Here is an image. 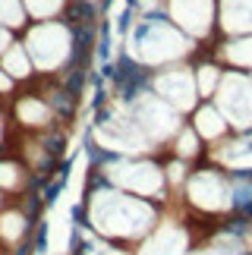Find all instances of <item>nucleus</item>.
Returning a JSON list of instances; mask_svg holds the SVG:
<instances>
[{
    "mask_svg": "<svg viewBox=\"0 0 252 255\" xmlns=\"http://www.w3.org/2000/svg\"><path fill=\"white\" fill-rule=\"evenodd\" d=\"M85 227L104 240L135 249L158 233L161 211H158V202L104 183V186H95L89 199H85Z\"/></svg>",
    "mask_w": 252,
    "mask_h": 255,
    "instance_id": "f257e3e1",
    "label": "nucleus"
},
{
    "mask_svg": "<svg viewBox=\"0 0 252 255\" xmlns=\"http://www.w3.org/2000/svg\"><path fill=\"white\" fill-rule=\"evenodd\" d=\"M104 180L117 189H126L151 202H164V195L170 192L164 164L145 158V154H111L104 161Z\"/></svg>",
    "mask_w": 252,
    "mask_h": 255,
    "instance_id": "f03ea898",
    "label": "nucleus"
},
{
    "mask_svg": "<svg viewBox=\"0 0 252 255\" xmlns=\"http://www.w3.org/2000/svg\"><path fill=\"white\" fill-rule=\"evenodd\" d=\"M189 35L173 28L167 22H151L148 28H142L135 35V41L129 51L139 57L142 63H151V66H161V63H177L180 57L189 54Z\"/></svg>",
    "mask_w": 252,
    "mask_h": 255,
    "instance_id": "7ed1b4c3",
    "label": "nucleus"
},
{
    "mask_svg": "<svg viewBox=\"0 0 252 255\" xmlns=\"http://www.w3.org/2000/svg\"><path fill=\"white\" fill-rule=\"evenodd\" d=\"M126 111H129V117L139 123V129L151 139V145L177 135V129L183 126L180 123L183 114L173 104H167L164 98H158L154 92H139L129 104H126Z\"/></svg>",
    "mask_w": 252,
    "mask_h": 255,
    "instance_id": "20e7f679",
    "label": "nucleus"
},
{
    "mask_svg": "<svg viewBox=\"0 0 252 255\" xmlns=\"http://www.w3.org/2000/svg\"><path fill=\"white\" fill-rule=\"evenodd\" d=\"M215 104L227 117L230 129L249 132L252 129V73H224V79L215 92Z\"/></svg>",
    "mask_w": 252,
    "mask_h": 255,
    "instance_id": "39448f33",
    "label": "nucleus"
},
{
    "mask_svg": "<svg viewBox=\"0 0 252 255\" xmlns=\"http://www.w3.org/2000/svg\"><path fill=\"white\" fill-rule=\"evenodd\" d=\"M70 32L57 22H44V25H35L25 38V51L32 57V63L38 70H57L66 57H70Z\"/></svg>",
    "mask_w": 252,
    "mask_h": 255,
    "instance_id": "423d86ee",
    "label": "nucleus"
},
{
    "mask_svg": "<svg viewBox=\"0 0 252 255\" xmlns=\"http://www.w3.org/2000/svg\"><path fill=\"white\" fill-rule=\"evenodd\" d=\"M151 92L164 98L167 104H173L180 114L186 111H196L199 104V88H196V76L173 66V70H161L158 76L151 79Z\"/></svg>",
    "mask_w": 252,
    "mask_h": 255,
    "instance_id": "0eeeda50",
    "label": "nucleus"
},
{
    "mask_svg": "<svg viewBox=\"0 0 252 255\" xmlns=\"http://www.w3.org/2000/svg\"><path fill=\"white\" fill-rule=\"evenodd\" d=\"M211 0H173L170 16L177 22L180 32H186L189 38H202L211 28Z\"/></svg>",
    "mask_w": 252,
    "mask_h": 255,
    "instance_id": "6e6552de",
    "label": "nucleus"
},
{
    "mask_svg": "<svg viewBox=\"0 0 252 255\" xmlns=\"http://www.w3.org/2000/svg\"><path fill=\"white\" fill-rule=\"evenodd\" d=\"M189 126L202 135V142H208V145H218L221 139H227V135H230V123H227V117L221 114V107L215 101L196 104Z\"/></svg>",
    "mask_w": 252,
    "mask_h": 255,
    "instance_id": "1a4fd4ad",
    "label": "nucleus"
},
{
    "mask_svg": "<svg viewBox=\"0 0 252 255\" xmlns=\"http://www.w3.org/2000/svg\"><path fill=\"white\" fill-rule=\"evenodd\" d=\"M32 233V221L19 208H3L0 211V252H16Z\"/></svg>",
    "mask_w": 252,
    "mask_h": 255,
    "instance_id": "9d476101",
    "label": "nucleus"
},
{
    "mask_svg": "<svg viewBox=\"0 0 252 255\" xmlns=\"http://www.w3.org/2000/svg\"><path fill=\"white\" fill-rule=\"evenodd\" d=\"M16 120L28 126V129H44V126H51L54 120V107L41 101V98H32V95H22L16 101Z\"/></svg>",
    "mask_w": 252,
    "mask_h": 255,
    "instance_id": "9b49d317",
    "label": "nucleus"
},
{
    "mask_svg": "<svg viewBox=\"0 0 252 255\" xmlns=\"http://www.w3.org/2000/svg\"><path fill=\"white\" fill-rule=\"evenodd\" d=\"M73 255H135V249L123 246V243H114V240H104L98 233H92L89 227H82Z\"/></svg>",
    "mask_w": 252,
    "mask_h": 255,
    "instance_id": "f8f14e48",
    "label": "nucleus"
},
{
    "mask_svg": "<svg viewBox=\"0 0 252 255\" xmlns=\"http://www.w3.org/2000/svg\"><path fill=\"white\" fill-rule=\"evenodd\" d=\"M224 28L237 35H252V0H224Z\"/></svg>",
    "mask_w": 252,
    "mask_h": 255,
    "instance_id": "ddd939ff",
    "label": "nucleus"
},
{
    "mask_svg": "<svg viewBox=\"0 0 252 255\" xmlns=\"http://www.w3.org/2000/svg\"><path fill=\"white\" fill-rule=\"evenodd\" d=\"M0 66L13 76L16 82H22V79H28L32 76V70H35V63H32V57H28V51L22 44H9L6 47V54L0 57Z\"/></svg>",
    "mask_w": 252,
    "mask_h": 255,
    "instance_id": "4468645a",
    "label": "nucleus"
},
{
    "mask_svg": "<svg viewBox=\"0 0 252 255\" xmlns=\"http://www.w3.org/2000/svg\"><path fill=\"white\" fill-rule=\"evenodd\" d=\"M173 154L183 161H196L202 154V135L192 126H180L177 135H173Z\"/></svg>",
    "mask_w": 252,
    "mask_h": 255,
    "instance_id": "2eb2a0df",
    "label": "nucleus"
},
{
    "mask_svg": "<svg viewBox=\"0 0 252 255\" xmlns=\"http://www.w3.org/2000/svg\"><path fill=\"white\" fill-rule=\"evenodd\" d=\"M224 60L234 63L237 70H252V35H243L224 47Z\"/></svg>",
    "mask_w": 252,
    "mask_h": 255,
    "instance_id": "dca6fc26",
    "label": "nucleus"
},
{
    "mask_svg": "<svg viewBox=\"0 0 252 255\" xmlns=\"http://www.w3.org/2000/svg\"><path fill=\"white\" fill-rule=\"evenodd\" d=\"M196 88H199V98H215V92H218V85H221V79H224V73L218 70L215 63H202L196 73Z\"/></svg>",
    "mask_w": 252,
    "mask_h": 255,
    "instance_id": "f3484780",
    "label": "nucleus"
},
{
    "mask_svg": "<svg viewBox=\"0 0 252 255\" xmlns=\"http://www.w3.org/2000/svg\"><path fill=\"white\" fill-rule=\"evenodd\" d=\"M25 186V167L19 161H0V192H19Z\"/></svg>",
    "mask_w": 252,
    "mask_h": 255,
    "instance_id": "a211bd4d",
    "label": "nucleus"
},
{
    "mask_svg": "<svg viewBox=\"0 0 252 255\" xmlns=\"http://www.w3.org/2000/svg\"><path fill=\"white\" fill-rule=\"evenodd\" d=\"M25 22V3L22 0H0V25L19 28Z\"/></svg>",
    "mask_w": 252,
    "mask_h": 255,
    "instance_id": "6ab92c4d",
    "label": "nucleus"
},
{
    "mask_svg": "<svg viewBox=\"0 0 252 255\" xmlns=\"http://www.w3.org/2000/svg\"><path fill=\"white\" fill-rule=\"evenodd\" d=\"M63 0H25V13H32L35 19H47L60 9Z\"/></svg>",
    "mask_w": 252,
    "mask_h": 255,
    "instance_id": "aec40b11",
    "label": "nucleus"
},
{
    "mask_svg": "<svg viewBox=\"0 0 252 255\" xmlns=\"http://www.w3.org/2000/svg\"><path fill=\"white\" fill-rule=\"evenodd\" d=\"M13 85H16V79L3 70V66H0V95H9V92H13Z\"/></svg>",
    "mask_w": 252,
    "mask_h": 255,
    "instance_id": "412c9836",
    "label": "nucleus"
},
{
    "mask_svg": "<svg viewBox=\"0 0 252 255\" xmlns=\"http://www.w3.org/2000/svg\"><path fill=\"white\" fill-rule=\"evenodd\" d=\"M9 44H13V38H9V28H6V25H0V57L6 54V47H9Z\"/></svg>",
    "mask_w": 252,
    "mask_h": 255,
    "instance_id": "4be33fe9",
    "label": "nucleus"
},
{
    "mask_svg": "<svg viewBox=\"0 0 252 255\" xmlns=\"http://www.w3.org/2000/svg\"><path fill=\"white\" fill-rule=\"evenodd\" d=\"M3 132H6V126H3V117H0V142H3Z\"/></svg>",
    "mask_w": 252,
    "mask_h": 255,
    "instance_id": "5701e85b",
    "label": "nucleus"
}]
</instances>
